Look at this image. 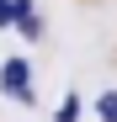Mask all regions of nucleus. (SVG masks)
<instances>
[{"label":"nucleus","mask_w":117,"mask_h":122,"mask_svg":"<svg viewBox=\"0 0 117 122\" xmlns=\"http://www.w3.org/2000/svg\"><path fill=\"white\" fill-rule=\"evenodd\" d=\"M0 90L11 101H21V106H32V69H27V58H5L0 64Z\"/></svg>","instance_id":"nucleus-1"},{"label":"nucleus","mask_w":117,"mask_h":122,"mask_svg":"<svg viewBox=\"0 0 117 122\" xmlns=\"http://www.w3.org/2000/svg\"><path fill=\"white\" fill-rule=\"evenodd\" d=\"M96 117H101V122H117V90H106L101 101H96Z\"/></svg>","instance_id":"nucleus-2"},{"label":"nucleus","mask_w":117,"mask_h":122,"mask_svg":"<svg viewBox=\"0 0 117 122\" xmlns=\"http://www.w3.org/2000/svg\"><path fill=\"white\" fill-rule=\"evenodd\" d=\"M16 27H21L27 37H43V16H37V11H27V16H16Z\"/></svg>","instance_id":"nucleus-3"},{"label":"nucleus","mask_w":117,"mask_h":122,"mask_svg":"<svg viewBox=\"0 0 117 122\" xmlns=\"http://www.w3.org/2000/svg\"><path fill=\"white\" fill-rule=\"evenodd\" d=\"M74 117H80V96H64L58 101V122H74Z\"/></svg>","instance_id":"nucleus-4"},{"label":"nucleus","mask_w":117,"mask_h":122,"mask_svg":"<svg viewBox=\"0 0 117 122\" xmlns=\"http://www.w3.org/2000/svg\"><path fill=\"white\" fill-rule=\"evenodd\" d=\"M0 27H16V5L11 0H0Z\"/></svg>","instance_id":"nucleus-5"}]
</instances>
